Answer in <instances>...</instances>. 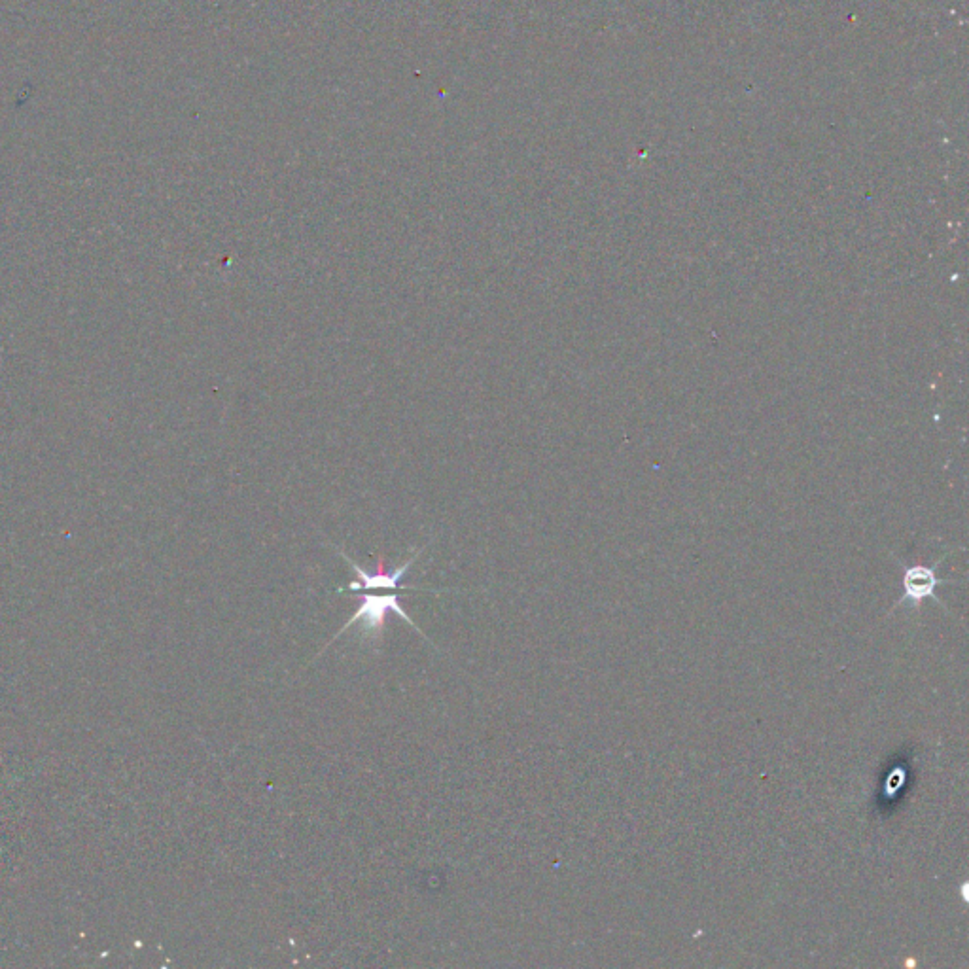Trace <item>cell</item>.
<instances>
[{
  "mask_svg": "<svg viewBox=\"0 0 969 969\" xmlns=\"http://www.w3.org/2000/svg\"><path fill=\"white\" fill-rule=\"evenodd\" d=\"M388 612H394L398 616L402 617L404 621H407L411 627H415L421 635L424 636L423 631L417 627L415 621H411V617L407 616L402 602H400V597L394 593V595H364L362 597V604L360 608L354 612L353 617L341 627V631L332 638V642L337 640L341 633H345L349 627L353 625H360V633L370 640H375L379 636L383 635V629H385V617H387ZM328 642L326 648L332 644ZM324 648V650H326Z\"/></svg>",
  "mask_w": 969,
  "mask_h": 969,
  "instance_id": "obj_1",
  "label": "cell"
},
{
  "mask_svg": "<svg viewBox=\"0 0 969 969\" xmlns=\"http://www.w3.org/2000/svg\"><path fill=\"white\" fill-rule=\"evenodd\" d=\"M939 583H945L943 580H939L935 576V568H928V566H911V568H905V576H903V589H905V595L903 599L899 600L905 602V600H911L913 606L918 608L920 602L928 597L932 599H939L935 597V587Z\"/></svg>",
  "mask_w": 969,
  "mask_h": 969,
  "instance_id": "obj_3",
  "label": "cell"
},
{
  "mask_svg": "<svg viewBox=\"0 0 969 969\" xmlns=\"http://www.w3.org/2000/svg\"><path fill=\"white\" fill-rule=\"evenodd\" d=\"M423 549H419L409 561L398 566L394 572H387L385 570V564H383V559H379V564H377V572H366L364 568H360L358 564L354 563L353 559L345 553V551H339V555L351 564V568L354 570V574L358 576L360 582L349 583L345 589H339L341 591H377V589H392V591H400V580L404 578L407 574V570L411 568V564L415 563L419 559Z\"/></svg>",
  "mask_w": 969,
  "mask_h": 969,
  "instance_id": "obj_2",
  "label": "cell"
}]
</instances>
